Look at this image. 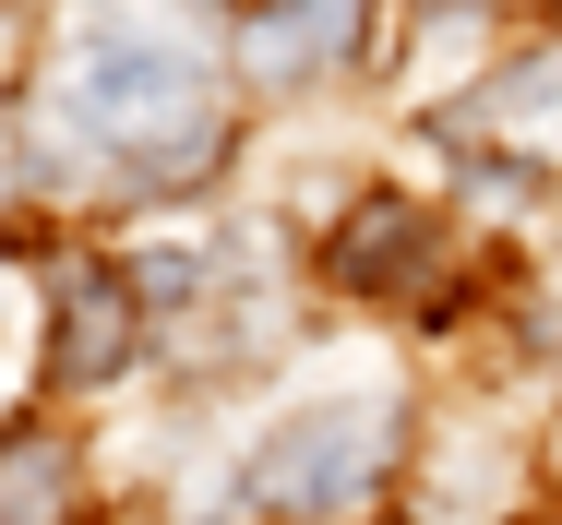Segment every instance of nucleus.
Instances as JSON below:
<instances>
[{"label": "nucleus", "mask_w": 562, "mask_h": 525, "mask_svg": "<svg viewBox=\"0 0 562 525\" xmlns=\"http://www.w3.org/2000/svg\"><path fill=\"white\" fill-rule=\"evenodd\" d=\"M72 119L120 156L132 192H192L227 168V107L204 84V60L144 48V36H97L72 60Z\"/></svg>", "instance_id": "obj_1"}, {"label": "nucleus", "mask_w": 562, "mask_h": 525, "mask_svg": "<svg viewBox=\"0 0 562 525\" xmlns=\"http://www.w3.org/2000/svg\"><path fill=\"white\" fill-rule=\"evenodd\" d=\"M383 454H395V407H312L251 454V502L263 514H336L383 478Z\"/></svg>", "instance_id": "obj_2"}, {"label": "nucleus", "mask_w": 562, "mask_h": 525, "mask_svg": "<svg viewBox=\"0 0 562 525\" xmlns=\"http://www.w3.org/2000/svg\"><path fill=\"white\" fill-rule=\"evenodd\" d=\"M324 275H336L347 299H419V287L443 275V227L383 192V204H359L336 239H324Z\"/></svg>", "instance_id": "obj_3"}, {"label": "nucleus", "mask_w": 562, "mask_h": 525, "mask_svg": "<svg viewBox=\"0 0 562 525\" xmlns=\"http://www.w3.org/2000/svg\"><path fill=\"white\" fill-rule=\"evenodd\" d=\"M132 275L120 263H97V251H72L60 263V299H48V370L60 383H109L120 358H132Z\"/></svg>", "instance_id": "obj_4"}, {"label": "nucleus", "mask_w": 562, "mask_h": 525, "mask_svg": "<svg viewBox=\"0 0 562 525\" xmlns=\"http://www.w3.org/2000/svg\"><path fill=\"white\" fill-rule=\"evenodd\" d=\"M359 24H371V0H263L251 24H239V60L263 72V84H300V72H324L359 48Z\"/></svg>", "instance_id": "obj_5"}, {"label": "nucleus", "mask_w": 562, "mask_h": 525, "mask_svg": "<svg viewBox=\"0 0 562 525\" xmlns=\"http://www.w3.org/2000/svg\"><path fill=\"white\" fill-rule=\"evenodd\" d=\"M0 525H85V478L60 430H12L0 442Z\"/></svg>", "instance_id": "obj_6"}]
</instances>
